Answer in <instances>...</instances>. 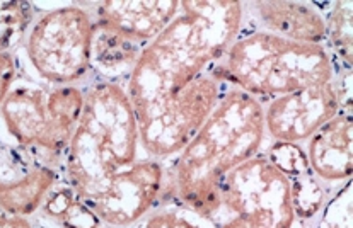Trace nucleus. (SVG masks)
<instances>
[{
  "instance_id": "nucleus-1",
  "label": "nucleus",
  "mask_w": 353,
  "mask_h": 228,
  "mask_svg": "<svg viewBox=\"0 0 353 228\" xmlns=\"http://www.w3.org/2000/svg\"><path fill=\"white\" fill-rule=\"evenodd\" d=\"M243 16L244 2L186 0L140 53L125 89L149 157L165 164L178 155L232 87L217 63Z\"/></svg>"
},
{
  "instance_id": "nucleus-2",
  "label": "nucleus",
  "mask_w": 353,
  "mask_h": 228,
  "mask_svg": "<svg viewBox=\"0 0 353 228\" xmlns=\"http://www.w3.org/2000/svg\"><path fill=\"white\" fill-rule=\"evenodd\" d=\"M77 128L62 157V177L101 216L121 198L164 176L143 150L123 84L89 81Z\"/></svg>"
},
{
  "instance_id": "nucleus-3",
  "label": "nucleus",
  "mask_w": 353,
  "mask_h": 228,
  "mask_svg": "<svg viewBox=\"0 0 353 228\" xmlns=\"http://www.w3.org/2000/svg\"><path fill=\"white\" fill-rule=\"evenodd\" d=\"M266 142L263 104L230 87L196 135L165 162L164 198L215 218L227 174L261 154Z\"/></svg>"
},
{
  "instance_id": "nucleus-4",
  "label": "nucleus",
  "mask_w": 353,
  "mask_h": 228,
  "mask_svg": "<svg viewBox=\"0 0 353 228\" xmlns=\"http://www.w3.org/2000/svg\"><path fill=\"white\" fill-rule=\"evenodd\" d=\"M222 81L265 104L295 90L334 82L324 45L299 43L259 29H241L217 63Z\"/></svg>"
},
{
  "instance_id": "nucleus-5",
  "label": "nucleus",
  "mask_w": 353,
  "mask_h": 228,
  "mask_svg": "<svg viewBox=\"0 0 353 228\" xmlns=\"http://www.w3.org/2000/svg\"><path fill=\"white\" fill-rule=\"evenodd\" d=\"M84 106L82 85H45L17 77L0 106V143L62 165Z\"/></svg>"
},
{
  "instance_id": "nucleus-6",
  "label": "nucleus",
  "mask_w": 353,
  "mask_h": 228,
  "mask_svg": "<svg viewBox=\"0 0 353 228\" xmlns=\"http://www.w3.org/2000/svg\"><path fill=\"white\" fill-rule=\"evenodd\" d=\"M36 16L16 53L19 70L45 85H84L92 81L94 21L84 3H50Z\"/></svg>"
},
{
  "instance_id": "nucleus-7",
  "label": "nucleus",
  "mask_w": 353,
  "mask_h": 228,
  "mask_svg": "<svg viewBox=\"0 0 353 228\" xmlns=\"http://www.w3.org/2000/svg\"><path fill=\"white\" fill-rule=\"evenodd\" d=\"M219 216H241L256 228H294L289 179L261 152L227 174Z\"/></svg>"
},
{
  "instance_id": "nucleus-8",
  "label": "nucleus",
  "mask_w": 353,
  "mask_h": 228,
  "mask_svg": "<svg viewBox=\"0 0 353 228\" xmlns=\"http://www.w3.org/2000/svg\"><path fill=\"white\" fill-rule=\"evenodd\" d=\"M341 110L340 87L334 82L295 90L263 104V119L268 142H307Z\"/></svg>"
},
{
  "instance_id": "nucleus-9",
  "label": "nucleus",
  "mask_w": 353,
  "mask_h": 228,
  "mask_svg": "<svg viewBox=\"0 0 353 228\" xmlns=\"http://www.w3.org/2000/svg\"><path fill=\"white\" fill-rule=\"evenodd\" d=\"M62 179V165L43 155L0 143V206L31 218Z\"/></svg>"
},
{
  "instance_id": "nucleus-10",
  "label": "nucleus",
  "mask_w": 353,
  "mask_h": 228,
  "mask_svg": "<svg viewBox=\"0 0 353 228\" xmlns=\"http://www.w3.org/2000/svg\"><path fill=\"white\" fill-rule=\"evenodd\" d=\"M326 3L316 2H244L241 29H259L299 43L324 45Z\"/></svg>"
},
{
  "instance_id": "nucleus-11",
  "label": "nucleus",
  "mask_w": 353,
  "mask_h": 228,
  "mask_svg": "<svg viewBox=\"0 0 353 228\" xmlns=\"http://www.w3.org/2000/svg\"><path fill=\"white\" fill-rule=\"evenodd\" d=\"M305 157L316 179L327 194L352 180L353 174V113L340 110L305 142Z\"/></svg>"
},
{
  "instance_id": "nucleus-12",
  "label": "nucleus",
  "mask_w": 353,
  "mask_h": 228,
  "mask_svg": "<svg viewBox=\"0 0 353 228\" xmlns=\"http://www.w3.org/2000/svg\"><path fill=\"white\" fill-rule=\"evenodd\" d=\"M92 21L147 46L178 16L176 0H106L84 3Z\"/></svg>"
},
{
  "instance_id": "nucleus-13",
  "label": "nucleus",
  "mask_w": 353,
  "mask_h": 228,
  "mask_svg": "<svg viewBox=\"0 0 353 228\" xmlns=\"http://www.w3.org/2000/svg\"><path fill=\"white\" fill-rule=\"evenodd\" d=\"M145 46L94 23L91 39L92 79L127 85Z\"/></svg>"
},
{
  "instance_id": "nucleus-14",
  "label": "nucleus",
  "mask_w": 353,
  "mask_h": 228,
  "mask_svg": "<svg viewBox=\"0 0 353 228\" xmlns=\"http://www.w3.org/2000/svg\"><path fill=\"white\" fill-rule=\"evenodd\" d=\"M31 220L34 228H97L104 225L63 177L48 191Z\"/></svg>"
},
{
  "instance_id": "nucleus-15",
  "label": "nucleus",
  "mask_w": 353,
  "mask_h": 228,
  "mask_svg": "<svg viewBox=\"0 0 353 228\" xmlns=\"http://www.w3.org/2000/svg\"><path fill=\"white\" fill-rule=\"evenodd\" d=\"M350 0L326 3V38L324 46L340 72H352L353 63V19Z\"/></svg>"
},
{
  "instance_id": "nucleus-16",
  "label": "nucleus",
  "mask_w": 353,
  "mask_h": 228,
  "mask_svg": "<svg viewBox=\"0 0 353 228\" xmlns=\"http://www.w3.org/2000/svg\"><path fill=\"white\" fill-rule=\"evenodd\" d=\"M130 228H217V223L183 203L164 198Z\"/></svg>"
},
{
  "instance_id": "nucleus-17",
  "label": "nucleus",
  "mask_w": 353,
  "mask_h": 228,
  "mask_svg": "<svg viewBox=\"0 0 353 228\" xmlns=\"http://www.w3.org/2000/svg\"><path fill=\"white\" fill-rule=\"evenodd\" d=\"M38 16L31 2H0V53H14L19 50Z\"/></svg>"
},
{
  "instance_id": "nucleus-18",
  "label": "nucleus",
  "mask_w": 353,
  "mask_h": 228,
  "mask_svg": "<svg viewBox=\"0 0 353 228\" xmlns=\"http://www.w3.org/2000/svg\"><path fill=\"white\" fill-rule=\"evenodd\" d=\"M312 228H353V186L352 180L327 198L316 216Z\"/></svg>"
},
{
  "instance_id": "nucleus-19",
  "label": "nucleus",
  "mask_w": 353,
  "mask_h": 228,
  "mask_svg": "<svg viewBox=\"0 0 353 228\" xmlns=\"http://www.w3.org/2000/svg\"><path fill=\"white\" fill-rule=\"evenodd\" d=\"M17 77H19V65H17L16 53H0V106Z\"/></svg>"
},
{
  "instance_id": "nucleus-20",
  "label": "nucleus",
  "mask_w": 353,
  "mask_h": 228,
  "mask_svg": "<svg viewBox=\"0 0 353 228\" xmlns=\"http://www.w3.org/2000/svg\"><path fill=\"white\" fill-rule=\"evenodd\" d=\"M0 228H34V223L28 216L12 215L0 206Z\"/></svg>"
},
{
  "instance_id": "nucleus-21",
  "label": "nucleus",
  "mask_w": 353,
  "mask_h": 228,
  "mask_svg": "<svg viewBox=\"0 0 353 228\" xmlns=\"http://www.w3.org/2000/svg\"><path fill=\"white\" fill-rule=\"evenodd\" d=\"M215 223H217V228H256L241 216H219L215 218Z\"/></svg>"
},
{
  "instance_id": "nucleus-22",
  "label": "nucleus",
  "mask_w": 353,
  "mask_h": 228,
  "mask_svg": "<svg viewBox=\"0 0 353 228\" xmlns=\"http://www.w3.org/2000/svg\"><path fill=\"white\" fill-rule=\"evenodd\" d=\"M97 228H114V227H110V225H101V227H97Z\"/></svg>"
},
{
  "instance_id": "nucleus-23",
  "label": "nucleus",
  "mask_w": 353,
  "mask_h": 228,
  "mask_svg": "<svg viewBox=\"0 0 353 228\" xmlns=\"http://www.w3.org/2000/svg\"><path fill=\"white\" fill-rule=\"evenodd\" d=\"M294 228H312V225H307V227H294Z\"/></svg>"
}]
</instances>
